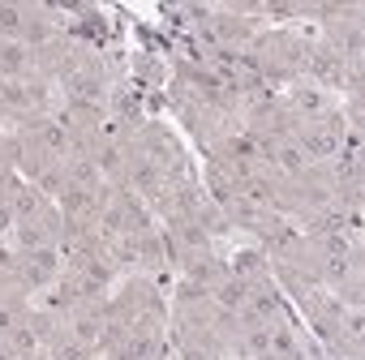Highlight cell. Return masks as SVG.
<instances>
[{
    "instance_id": "cell-29",
    "label": "cell",
    "mask_w": 365,
    "mask_h": 360,
    "mask_svg": "<svg viewBox=\"0 0 365 360\" xmlns=\"http://www.w3.org/2000/svg\"><path fill=\"white\" fill-rule=\"evenodd\" d=\"M56 360H86V347H82V343H65Z\"/></svg>"
},
{
    "instance_id": "cell-14",
    "label": "cell",
    "mask_w": 365,
    "mask_h": 360,
    "mask_svg": "<svg viewBox=\"0 0 365 360\" xmlns=\"http://www.w3.org/2000/svg\"><path fill=\"white\" fill-rule=\"evenodd\" d=\"M275 163H279V171H292V176L305 171V154L297 142H275Z\"/></svg>"
},
{
    "instance_id": "cell-8",
    "label": "cell",
    "mask_w": 365,
    "mask_h": 360,
    "mask_svg": "<svg viewBox=\"0 0 365 360\" xmlns=\"http://www.w3.org/2000/svg\"><path fill=\"white\" fill-rule=\"evenodd\" d=\"M61 206H65V215H69V223H78V219H86V215L95 211V194H86V189H78V185H69V189L61 194Z\"/></svg>"
},
{
    "instance_id": "cell-30",
    "label": "cell",
    "mask_w": 365,
    "mask_h": 360,
    "mask_svg": "<svg viewBox=\"0 0 365 360\" xmlns=\"http://www.w3.org/2000/svg\"><path fill=\"white\" fill-rule=\"evenodd\" d=\"M14 219H18V215H14V206H9V202H0V232L14 228Z\"/></svg>"
},
{
    "instance_id": "cell-15",
    "label": "cell",
    "mask_w": 365,
    "mask_h": 360,
    "mask_svg": "<svg viewBox=\"0 0 365 360\" xmlns=\"http://www.w3.org/2000/svg\"><path fill=\"white\" fill-rule=\"evenodd\" d=\"M99 223H103V232H108V236L129 232V202H125V198H116L112 206H103V219H99Z\"/></svg>"
},
{
    "instance_id": "cell-3",
    "label": "cell",
    "mask_w": 365,
    "mask_h": 360,
    "mask_svg": "<svg viewBox=\"0 0 365 360\" xmlns=\"http://www.w3.org/2000/svg\"><path fill=\"white\" fill-rule=\"evenodd\" d=\"M250 292H254V283H245V279H232V275H228V279H220V283L211 287V296L220 300V309H224V313H237V309L250 300Z\"/></svg>"
},
{
    "instance_id": "cell-23",
    "label": "cell",
    "mask_w": 365,
    "mask_h": 360,
    "mask_svg": "<svg viewBox=\"0 0 365 360\" xmlns=\"http://www.w3.org/2000/svg\"><path fill=\"white\" fill-rule=\"evenodd\" d=\"M327 275H331L335 283H348V279H356V266H352L348 258H327Z\"/></svg>"
},
{
    "instance_id": "cell-25",
    "label": "cell",
    "mask_w": 365,
    "mask_h": 360,
    "mask_svg": "<svg viewBox=\"0 0 365 360\" xmlns=\"http://www.w3.org/2000/svg\"><path fill=\"white\" fill-rule=\"evenodd\" d=\"M22 245L35 253V249H43V245H48V232H43L39 223H26V228H22Z\"/></svg>"
},
{
    "instance_id": "cell-27",
    "label": "cell",
    "mask_w": 365,
    "mask_h": 360,
    "mask_svg": "<svg viewBox=\"0 0 365 360\" xmlns=\"http://www.w3.org/2000/svg\"><path fill=\"white\" fill-rule=\"evenodd\" d=\"M14 326H18V313H14L9 305H0V334H9Z\"/></svg>"
},
{
    "instance_id": "cell-11",
    "label": "cell",
    "mask_w": 365,
    "mask_h": 360,
    "mask_svg": "<svg viewBox=\"0 0 365 360\" xmlns=\"http://www.w3.org/2000/svg\"><path fill=\"white\" fill-rule=\"evenodd\" d=\"M267 330H271V356H279V360H297L301 356L297 351V339H292V330L284 322H271Z\"/></svg>"
},
{
    "instance_id": "cell-22",
    "label": "cell",
    "mask_w": 365,
    "mask_h": 360,
    "mask_svg": "<svg viewBox=\"0 0 365 360\" xmlns=\"http://www.w3.org/2000/svg\"><path fill=\"white\" fill-rule=\"evenodd\" d=\"M245 347H250L254 356H271V330H267V326L245 330Z\"/></svg>"
},
{
    "instance_id": "cell-16",
    "label": "cell",
    "mask_w": 365,
    "mask_h": 360,
    "mask_svg": "<svg viewBox=\"0 0 365 360\" xmlns=\"http://www.w3.org/2000/svg\"><path fill=\"white\" fill-rule=\"evenodd\" d=\"M262 270H267V262H262V253H254V249H250V253L241 249V253L232 258V279L254 283V275H262Z\"/></svg>"
},
{
    "instance_id": "cell-17",
    "label": "cell",
    "mask_w": 365,
    "mask_h": 360,
    "mask_svg": "<svg viewBox=\"0 0 365 360\" xmlns=\"http://www.w3.org/2000/svg\"><path fill=\"white\" fill-rule=\"evenodd\" d=\"M129 180H133V189H150V194H155V189L163 185V176H159V167H155V163H146V159L129 167Z\"/></svg>"
},
{
    "instance_id": "cell-9",
    "label": "cell",
    "mask_w": 365,
    "mask_h": 360,
    "mask_svg": "<svg viewBox=\"0 0 365 360\" xmlns=\"http://www.w3.org/2000/svg\"><path fill=\"white\" fill-rule=\"evenodd\" d=\"M26 65H31L26 43H0V73H5V78H18Z\"/></svg>"
},
{
    "instance_id": "cell-7",
    "label": "cell",
    "mask_w": 365,
    "mask_h": 360,
    "mask_svg": "<svg viewBox=\"0 0 365 360\" xmlns=\"http://www.w3.org/2000/svg\"><path fill=\"white\" fill-rule=\"evenodd\" d=\"M14 215L18 219H26V223H39V215H43V194L39 189H14Z\"/></svg>"
},
{
    "instance_id": "cell-4",
    "label": "cell",
    "mask_w": 365,
    "mask_h": 360,
    "mask_svg": "<svg viewBox=\"0 0 365 360\" xmlns=\"http://www.w3.org/2000/svg\"><path fill=\"white\" fill-rule=\"evenodd\" d=\"M0 103L14 107V112H26V107L43 103V95H39V90H31V86H26V82H18V78H5V82H0Z\"/></svg>"
},
{
    "instance_id": "cell-21",
    "label": "cell",
    "mask_w": 365,
    "mask_h": 360,
    "mask_svg": "<svg viewBox=\"0 0 365 360\" xmlns=\"http://www.w3.org/2000/svg\"><path fill=\"white\" fill-rule=\"evenodd\" d=\"M39 189H43V194H65V189H69V185H65V171H61V167H43V171H39Z\"/></svg>"
},
{
    "instance_id": "cell-5",
    "label": "cell",
    "mask_w": 365,
    "mask_h": 360,
    "mask_svg": "<svg viewBox=\"0 0 365 360\" xmlns=\"http://www.w3.org/2000/svg\"><path fill=\"white\" fill-rule=\"evenodd\" d=\"M69 180L86 194H99L103 189V167L95 159H69Z\"/></svg>"
},
{
    "instance_id": "cell-6",
    "label": "cell",
    "mask_w": 365,
    "mask_h": 360,
    "mask_svg": "<svg viewBox=\"0 0 365 360\" xmlns=\"http://www.w3.org/2000/svg\"><path fill=\"white\" fill-rule=\"evenodd\" d=\"M207 185H211V194H215L224 206L237 198V180H232V171H228L220 159H211V163H207Z\"/></svg>"
},
{
    "instance_id": "cell-24",
    "label": "cell",
    "mask_w": 365,
    "mask_h": 360,
    "mask_svg": "<svg viewBox=\"0 0 365 360\" xmlns=\"http://www.w3.org/2000/svg\"><path fill=\"white\" fill-rule=\"evenodd\" d=\"M348 232H339V236H322V253L327 258H348Z\"/></svg>"
},
{
    "instance_id": "cell-32",
    "label": "cell",
    "mask_w": 365,
    "mask_h": 360,
    "mask_svg": "<svg viewBox=\"0 0 365 360\" xmlns=\"http://www.w3.org/2000/svg\"><path fill=\"white\" fill-rule=\"evenodd\" d=\"M9 266H14V258H9L5 249H0V270H9Z\"/></svg>"
},
{
    "instance_id": "cell-20",
    "label": "cell",
    "mask_w": 365,
    "mask_h": 360,
    "mask_svg": "<svg viewBox=\"0 0 365 360\" xmlns=\"http://www.w3.org/2000/svg\"><path fill=\"white\" fill-rule=\"evenodd\" d=\"M344 232V211H327V215H318L314 219V236L322 240V236H339Z\"/></svg>"
},
{
    "instance_id": "cell-12",
    "label": "cell",
    "mask_w": 365,
    "mask_h": 360,
    "mask_svg": "<svg viewBox=\"0 0 365 360\" xmlns=\"http://www.w3.org/2000/svg\"><path fill=\"white\" fill-rule=\"evenodd\" d=\"M39 142H43L52 154H65V150H69V125H61V120H43V125H39Z\"/></svg>"
},
{
    "instance_id": "cell-31",
    "label": "cell",
    "mask_w": 365,
    "mask_h": 360,
    "mask_svg": "<svg viewBox=\"0 0 365 360\" xmlns=\"http://www.w3.org/2000/svg\"><path fill=\"white\" fill-rule=\"evenodd\" d=\"M185 360H207V351L202 347H185Z\"/></svg>"
},
{
    "instance_id": "cell-26",
    "label": "cell",
    "mask_w": 365,
    "mask_h": 360,
    "mask_svg": "<svg viewBox=\"0 0 365 360\" xmlns=\"http://www.w3.org/2000/svg\"><path fill=\"white\" fill-rule=\"evenodd\" d=\"M95 163H99L103 171H116V167H120V146H103V150L95 154Z\"/></svg>"
},
{
    "instance_id": "cell-10",
    "label": "cell",
    "mask_w": 365,
    "mask_h": 360,
    "mask_svg": "<svg viewBox=\"0 0 365 360\" xmlns=\"http://www.w3.org/2000/svg\"><path fill=\"white\" fill-rule=\"evenodd\" d=\"M99 334H103V317H99V313H78V317H73V343L95 347Z\"/></svg>"
},
{
    "instance_id": "cell-2",
    "label": "cell",
    "mask_w": 365,
    "mask_h": 360,
    "mask_svg": "<svg viewBox=\"0 0 365 360\" xmlns=\"http://www.w3.org/2000/svg\"><path fill=\"white\" fill-rule=\"evenodd\" d=\"M309 73H314V82H322V86H344V82H348L344 56H335V52H327V48L309 56Z\"/></svg>"
},
{
    "instance_id": "cell-13",
    "label": "cell",
    "mask_w": 365,
    "mask_h": 360,
    "mask_svg": "<svg viewBox=\"0 0 365 360\" xmlns=\"http://www.w3.org/2000/svg\"><path fill=\"white\" fill-rule=\"evenodd\" d=\"M69 95H73L78 103H95V99L103 95V82L91 78V73H73V78H69Z\"/></svg>"
},
{
    "instance_id": "cell-28",
    "label": "cell",
    "mask_w": 365,
    "mask_h": 360,
    "mask_svg": "<svg viewBox=\"0 0 365 360\" xmlns=\"http://www.w3.org/2000/svg\"><path fill=\"white\" fill-rule=\"evenodd\" d=\"M99 137H103V142L112 146V142L120 137V120H103V125H99Z\"/></svg>"
},
{
    "instance_id": "cell-19",
    "label": "cell",
    "mask_w": 365,
    "mask_h": 360,
    "mask_svg": "<svg viewBox=\"0 0 365 360\" xmlns=\"http://www.w3.org/2000/svg\"><path fill=\"white\" fill-rule=\"evenodd\" d=\"M292 103H297L301 116H322V112H327V99H322V90H314V86H309V90H297Z\"/></svg>"
},
{
    "instance_id": "cell-18",
    "label": "cell",
    "mask_w": 365,
    "mask_h": 360,
    "mask_svg": "<svg viewBox=\"0 0 365 360\" xmlns=\"http://www.w3.org/2000/svg\"><path fill=\"white\" fill-rule=\"evenodd\" d=\"M22 31H26V14L18 5H0V35H9V43H18Z\"/></svg>"
},
{
    "instance_id": "cell-1",
    "label": "cell",
    "mask_w": 365,
    "mask_h": 360,
    "mask_svg": "<svg viewBox=\"0 0 365 360\" xmlns=\"http://www.w3.org/2000/svg\"><path fill=\"white\" fill-rule=\"evenodd\" d=\"M297 146H301L305 159H331V154H339L344 142H339V129L335 125H318V129H305Z\"/></svg>"
}]
</instances>
